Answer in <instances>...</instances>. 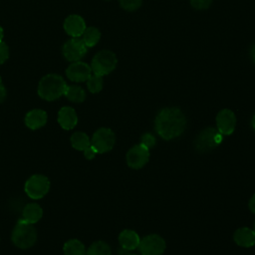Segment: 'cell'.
I'll use <instances>...</instances> for the list:
<instances>
[{
    "mask_svg": "<svg viewBox=\"0 0 255 255\" xmlns=\"http://www.w3.org/2000/svg\"><path fill=\"white\" fill-rule=\"evenodd\" d=\"M186 119L178 108L162 109L154 121V128L163 139H173L179 136L185 128Z\"/></svg>",
    "mask_w": 255,
    "mask_h": 255,
    "instance_id": "1",
    "label": "cell"
},
{
    "mask_svg": "<svg viewBox=\"0 0 255 255\" xmlns=\"http://www.w3.org/2000/svg\"><path fill=\"white\" fill-rule=\"evenodd\" d=\"M67 84L64 79L57 74L44 76L38 85V95L46 101H54L65 94Z\"/></svg>",
    "mask_w": 255,
    "mask_h": 255,
    "instance_id": "2",
    "label": "cell"
},
{
    "mask_svg": "<svg viewBox=\"0 0 255 255\" xmlns=\"http://www.w3.org/2000/svg\"><path fill=\"white\" fill-rule=\"evenodd\" d=\"M12 242L21 249H27L33 246L37 240V232L33 225L23 218L18 220L11 236Z\"/></svg>",
    "mask_w": 255,
    "mask_h": 255,
    "instance_id": "3",
    "label": "cell"
},
{
    "mask_svg": "<svg viewBox=\"0 0 255 255\" xmlns=\"http://www.w3.org/2000/svg\"><path fill=\"white\" fill-rule=\"evenodd\" d=\"M223 134L214 128H206L201 130L195 139V149L200 153H205L216 148L222 141Z\"/></svg>",
    "mask_w": 255,
    "mask_h": 255,
    "instance_id": "4",
    "label": "cell"
},
{
    "mask_svg": "<svg viewBox=\"0 0 255 255\" xmlns=\"http://www.w3.org/2000/svg\"><path fill=\"white\" fill-rule=\"evenodd\" d=\"M117 63V57L113 52L103 50L97 53L93 58L91 69L94 72V74L105 76L115 70Z\"/></svg>",
    "mask_w": 255,
    "mask_h": 255,
    "instance_id": "5",
    "label": "cell"
},
{
    "mask_svg": "<svg viewBox=\"0 0 255 255\" xmlns=\"http://www.w3.org/2000/svg\"><path fill=\"white\" fill-rule=\"evenodd\" d=\"M24 188L29 197L39 199L48 193L50 189V181L45 175L34 174L27 179Z\"/></svg>",
    "mask_w": 255,
    "mask_h": 255,
    "instance_id": "6",
    "label": "cell"
},
{
    "mask_svg": "<svg viewBox=\"0 0 255 255\" xmlns=\"http://www.w3.org/2000/svg\"><path fill=\"white\" fill-rule=\"evenodd\" d=\"M116 142L114 131L108 128H99L93 135L91 144L98 153H104L111 150Z\"/></svg>",
    "mask_w": 255,
    "mask_h": 255,
    "instance_id": "7",
    "label": "cell"
},
{
    "mask_svg": "<svg viewBox=\"0 0 255 255\" xmlns=\"http://www.w3.org/2000/svg\"><path fill=\"white\" fill-rule=\"evenodd\" d=\"M165 247V241L161 236L150 234L140 240L137 248L141 255H162Z\"/></svg>",
    "mask_w": 255,
    "mask_h": 255,
    "instance_id": "8",
    "label": "cell"
},
{
    "mask_svg": "<svg viewBox=\"0 0 255 255\" xmlns=\"http://www.w3.org/2000/svg\"><path fill=\"white\" fill-rule=\"evenodd\" d=\"M63 55L70 62L80 61L87 53L88 47L82 39L72 38L68 40L63 46Z\"/></svg>",
    "mask_w": 255,
    "mask_h": 255,
    "instance_id": "9",
    "label": "cell"
},
{
    "mask_svg": "<svg viewBox=\"0 0 255 255\" xmlns=\"http://www.w3.org/2000/svg\"><path fill=\"white\" fill-rule=\"evenodd\" d=\"M149 159V149L140 143L133 145L127 153V163L133 169L141 168Z\"/></svg>",
    "mask_w": 255,
    "mask_h": 255,
    "instance_id": "10",
    "label": "cell"
},
{
    "mask_svg": "<svg viewBox=\"0 0 255 255\" xmlns=\"http://www.w3.org/2000/svg\"><path fill=\"white\" fill-rule=\"evenodd\" d=\"M236 126L235 114L228 109L221 110L216 116V127L220 133L223 135L231 134Z\"/></svg>",
    "mask_w": 255,
    "mask_h": 255,
    "instance_id": "11",
    "label": "cell"
},
{
    "mask_svg": "<svg viewBox=\"0 0 255 255\" xmlns=\"http://www.w3.org/2000/svg\"><path fill=\"white\" fill-rule=\"evenodd\" d=\"M67 77L74 82H84L87 81L92 75L91 67L81 61L72 63L66 70Z\"/></svg>",
    "mask_w": 255,
    "mask_h": 255,
    "instance_id": "12",
    "label": "cell"
},
{
    "mask_svg": "<svg viewBox=\"0 0 255 255\" xmlns=\"http://www.w3.org/2000/svg\"><path fill=\"white\" fill-rule=\"evenodd\" d=\"M64 29L73 38H79L86 30L85 20L79 15H70L64 22Z\"/></svg>",
    "mask_w": 255,
    "mask_h": 255,
    "instance_id": "13",
    "label": "cell"
},
{
    "mask_svg": "<svg viewBox=\"0 0 255 255\" xmlns=\"http://www.w3.org/2000/svg\"><path fill=\"white\" fill-rule=\"evenodd\" d=\"M58 123L64 129H72L78 123V117L75 110L71 107H63L58 113Z\"/></svg>",
    "mask_w": 255,
    "mask_h": 255,
    "instance_id": "14",
    "label": "cell"
},
{
    "mask_svg": "<svg viewBox=\"0 0 255 255\" xmlns=\"http://www.w3.org/2000/svg\"><path fill=\"white\" fill-rule=\"evenodd\" d=\"M234 241L241 247H251L255 245V231L249 227L238 228L234 232Z\"/></svg>",
    "mask_w": 255,
    "mask_h": 255,
    "instance_id": "15",
    "label": "cell"
},
{
    "mask_svg": "<svg viewBox=\"0 0 255 255\" xmlns=\"http://www.w3.org/2000/svg\"><path fill=\"white\" fill-rule=\"evenodd\" d=\"M47 123V114L43 110H32L25 117V124L31 129H38Z\"/></svg>",
    "mask_w": 255,
    "mask_h": 255,
    "instance_id": "16",
    "label": "cell"
},
{
    "mask_svg": "<svg viewBox=\"0 0 255 255\" xmlns=\"http://www.w3.org/2000/svg\"><path fill=\"white\" fill-rule=\"evenodd\" d=\"M119 242L124 249L134 250L138 247L140 238L135 231L130 229H125L119 235Z\"/></svg>",
    "mask_w": 255,
    "mask_h": 255,
    "instance_id": "17",
    "label": "cell"
},
{
    "mask_svg": "<svg viewBox=\"0 0 255 255\" xmlns=\"http://www.w3.org/2000/svg\"><path fill=\"white\" fill-rule=\"evenodd\" d=\"M23 219L31 224L38 222L43 214L42 208L37 203H28L23 209Z\"/></svg>",
    "mask_w": 255,
    "mask_h": 255,
    "instance_id": "18",
    "label": "cell"
},
{
    "mask_svg": "<svg viewBox=\"0 0 255 255\" xmlns=\"http://www.w3.org/2000/svg\"><path fill=\"white\" fill-rule=\"evenodd\" d=\"M63 250L65 255H87L84 244L77 239L67 241L64 245Z\"/></svg>",
    "mask_w": 255,
    "mask_h": 255,
    "instance_id": "19",
    "label": "cell"
},
{
    "mask_svg": "<svg viewBox=\"0 0 255 255\" xmlns=\"http://www.w3.org/2000/svg\"><path fill=\"white\" fill-rule=\"evenodd\" d=\"M72 146L78 150H84L91 145V140L87 133L83 131H76L71 136Z\"/></svg>",
    "mask_w": 255,
    "mask_h": 255,
    "instance_id": "20",
    "label": "cell"
},
{
    "mask_svg": "<svg viewBox=\"0 0 255 255\" xmlns=\"http://www.w3.org/2000/svg\"><path fill=\"white\" fill-rule=\"evenodd\" d=\"M64 96L74 103H82L86 99L85 91L79 86H67Z\"/></svg>",
    "mask_w": 255,
    "mask_h": 255,
    "instance_id": "21",
    "label": "cell"
},
{
    "mask_svg": "<svg viewBox=\"0 0 255 255\" xmlns=\"http://www.w3.org/2000/svg\"><path fill=\"white\" fill-rule=\"evenodd\" d=\"M100 38H101L100 31L95 27H89V28H86V30L84 31L82 40L88 48H91V47H94L100 41Z\"/></svg>",
    "mask_w": 255,
    "mask_h": 255,
    "instance_id": "22",
    "label": "cell"
},
{
    "mask_svg": "<svg viewBox=\"0 0 255 255\" xmlns=\"http://www.w3.org/2000/svg\"><path fill=\"white\" fill-rule=\"evenodd\" d=\"M111 247L104 241L94 242L88 249L87 255H111Z\"/></svg>",
    "mask_w": 255,
    "mask_h": 255,
    "instance_id": "23",
    "label": "cell"
},
{
    "mask_svg": "<svg viewBox=\"0 0 255 255\" xmlns=\"http://www.w3.org/2000/svg\"><path fill=\"white\" fill-rule=\"evenodd\" d=\"M103 85H104L103 76H100V75H97V74L91 75L90 78L87 80L88 89L93 94L99 93L103 89Z\"/></svg>",
    "mask_w": 255,
    "mask_h": 255,
    "instance_id": "24",
    "label": "cell"
},
{
    "mask_svg": "<svg viewBox=\"0 0 255 255\" xmlns=\"http://www.w3.org/2000/svg\"><path fill=\"white\" fill-rule=\"evenodd\" d=\"M121 6L128 11H134L141 5V0H120Z\"/></svg>",
    "mask_w": 255,
    "mask_h": 255,
    "instance_id": "25",
    "label": "cell"
},
{
    "mask_svg": "<svg viewBox=\"0 0 255 255\" xmlns=\"http://www.w3.org/2000/svg\"><path fill=\"white\" fill-rule=\"evenodd\" d=\"M140 139V144L148 149L153 147L155 144V138L151 133H144Z\"/></svg>",
    "mask_w": 255,
    "mask_h": 255,
    "instance_id": "26",
    "label": "cell"
},
{
    "mask_svg": "<svg viewBox=\"0 0 255 255\" xmlns=\"http://www.w3.org/2000/svg\"><path fill=\"white\" fill-rule=\"evenodd\" d=\"M211 2H212V0H190L192 7H194L195 9H198V10L207 9L209 7V5L211 4Z\"/></svg>",
    "mask_w": 255,
    "mask_h": 255,
    "instance_id": "27",
    "label": "cell"
},
{
    "mask_svg": "<svg viewBox=\"0 0 255 255\" xmlns=\"http://www.w3.org/2000/svg\"><path fill=\"white\" fill-rule=\"evenodd\" d=\"M9 57V49L4 42H0V65L3 64Z\"/></svg>",
    "mask_w": 255,
    "mask_h": 255,
    "instance_id": "28",
    "label": "cell"
},
{
    "mask_svg": "<svg viewBox=\"0 0 255 255\" xmlns=\"http://www.w3.org/2000/svg\"><path fill=\"white\" fill-rule=\"evenodd\" d=\"M83 151H84V155H85V157H86L87 159H92V158H94L95 155L98 153L97 150L93 147L92 144L89 145V146H88L86 149H84Z\"/></svg>",
    "mask_w": 255,
    "mask_h": 255,
    "instance_id": "29",
    "label": "cell"
},
{
    "mask_svg": "<svg viewBox=\"0 0 255 255\" xmlns=\"http://www.w3.org/2000/svg\"><path fill=\"white\" fill-rule=\"evenodd\" d=\"M6 95H7L6 89H5V87L2 85V83H0V104L5 100Z\"/></svg>",
    "mask_w": 255,
    "mask_h": 255,
    "instance_id": "30",
    "label": "cell"
},
{
    "mask_svg": "<svg viewBox=\"0 0 255 255\" xmlns=\"http://www.w3.org/2000/svg\"><path fill=\"white\" fill-rule=\"evenodd\" d=\"M248 206H249V209L255 213V193L253 194V196L250 198L249 200V203H248Z\"/></svg>",
    "mask_w": 255,
    "mask_h": 255,
    "instance_id": "31",
    "label": "cell"
},
{
    "mask_svg": "<svg viewBox=\"0 0 255 255\" xmlns=\"http://www.w3.org/2000/svg\"><path fill=\"white\" fill-rule=\"evenodd\" d=\"M251 58L255 64V45H253V47L251 48Z\"/></svg>",
    "mask_w": 255,
    "mask_h": 255,
    "instance_id": "32",
    "label": "cell"
},
{
    "mask_svg": "<svg viewBox=\"0 0 255 255\" xmlns=\"http://www.w3.org/2000/svg\"><path fill=\"white\" fill-rule=\"evenodd\" d=\"M3 36H4V32H3V29H2V27H0V42L2 41V39H3Z\"/></svg>",
    "mask_w": 255,
    "mask_h": 255,
    "instance_id": "33",
    "label": "cell"
},
{
    "mask_svg": "<svg viewBox=\"0 0 255 255\" xmlns=\"http://www.w3.org/2000/svg\"><path fill=\"white\" fill-rule=\"evenodd\" d=\"M252 128H253V129L255 130V115H254L253 118H252Z\"/></svg>",
    "mask_w": 255,
    "mask_h": 255,
    "instance_id": "34",
    "label": "cell"
},
{
    "mask_svg": "<svg viewBox=\"0 0 255 255\" xmlns=\"http://www.w3.org/2000/svg\"><path fill=\"white\" fill-rule=\"evenodd\" d=\"M254 231H255V222H254Z\"/></svg>",
    "mask_w": 255,
    "mask_h": 255,
    "instance_id": "35",
    "label": "cell"
},
{
    "mask_svg": "<svg viewBox=\"0 0 255 255\" xmlns=\"http://www.w3.org/2000/svg\"><path fill=\"white\" fill-rule=\"evenodd\" d=\"M133 255H137V254H133Z\"/></svg>",
    "mask_w": 255,
    "mask_h": 255,
    "instance_id": "36",
    "label": "cell"
}]
</instances>
